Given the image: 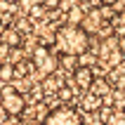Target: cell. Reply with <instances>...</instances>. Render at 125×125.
<instances>
[{
  "instance_id": "6da1fadb",
  "label": "cell",
  "mask_w": 125,
  "mask_h": 125,
  "mask_svg": "<svg viewBox=\"0 0 125 125\" xmlns=\"http://www.w3.org/2000/svg\"><path fill=\"white\" fill-rule=\"evenodd\" d=\"M52 47L57 54H80L85 50H90V33L80 24H64L54 28V42Z\"/></svg>"
},
{
  "instance_id": "7a4b0ae2",
  "label": "cell",
  "mask_w": 125,
  "mask_h": 125,
  "mask_svg": "<svg viewBox=\"0 0 125 125\" xmlns=\"http://www.w3.org/2000/svg\"><path fill=\"white\" fill-rule=\"evenodd\" d=\"M40 125H85V118L73 104H57L47 111Z\"/></svg>"
},
{
  "instance_id": "3957f363",
  "label": "cell",
  "mask_w": 125,
  "mask_h": 125,
  "mask_svg": "<svg viewBox=\"0 0 125 125\" xmlns=\"http://www.w3.org/2000/svg\"><path fill=\"white\" fill-rule=\"evenodd\" d=\"M31 64H33V71L40 78L59 69V62H57V54L52 52V45H38L31 54Z\"/></svg>"
},
{
  "instance_id": "277c9868",
  "label": "cell",
  "mask_w": 125,
  "mask_h": 125,
  "mask_svg": "<svg viewBox=\"0 0 125 125\" xmlns=\"http://www.w3.org/2000/svg\"><path fill=\"white\" fill-rule=\"evenodd\" d=\"M26 106V97L14 85H5L0 92V116H21Z\"/></svg>"
},
{
  "instance_id": "5b68a950",
  "label": "cell",
  "mask_w": 125,
  "mask_h": 125,
  "mask_svg": "<svg viewBox=\"0 0 125 125\" xmlns=\"http://www.w3.org/2000/svg\"><path fill=\"white\" fill-rule=\"evenodd\" d=\"M69 76H71L69 85L76 90V94H78V92H87V87H90V83H92V78H94V71L87 69V66H76Z\"/></svg>"
},
{
  "instance_id": "8992f818",
  "label": "cell",
  "mask_w": 125,
  "mask_h": 125,
  "mask_svg": "<svg viewBox=\"0 0 125 125\" xmlns=\"http://www.w3.org/2000/svg\"><path fill=\"white\" fill-rule=\"evenodd\" d=\"M2 42H5L7 47H24V35L17 31V28H10L7 26L5 31H2Z\"/></svg>"
},
{
  "instance_id": "52a82bcc",
  "label": "cell",
  "mask_w": 125,
  "mask_h": 125,
  "mask_svg": "<svg viewBox=\"0 0 125 125\" xmlns=\"http://www.w3.org/2000/svg\"><path fill=\"white\" fill-rule=\"evenodd\" d=\"M113 87L109 85V80H106L104 76H94L92 78V83H90V87H87V92H92V94H97V97H104L106 92H111Z\"/></svg>"
},
{
  "instance_id": "ba28073f",
  "label": "cell",
  "mask_w": 125,
  "mask_h": 125,
  "mask_svg": "<svg viewBox=\"0 0 125 125\" xmlns=\"http://www.w3.org/2000/svg\"><path fill=\"white\" fill-rule=\"evenodd\" d=\"M102 106V99L92 92H85L83 102H80V111H87V113H97V109Z\"/></svg>"
},
{
  "instance_id": "9c48e42d",
  "label": "cell",
  "mask_w": 125,
  "mask_h": 125,
  "mask_svg": "<svg viewBox=\"0 0 125 125\" xmlns=\"http://www.w3.org/2000/svg\"><path fill=\"white\" fill-rule=\"evenodd\" d=\"M54 97H57V102H59V104H73V102H76V90H73L69 83H64L62 87L57 90Z\"/></svg>"
},
{
  "instance_id": "30bf717a",
  "label": "cell",
  "mask_w": 125,
  "mask_h": 125,
  "mask_svg": "<svg viewBox=\"0 0 125 125\" xmlns=\"http://www.w3.org/2000/svg\"><path fill=\"white\" fill-rule=\"evenodd\" d=\"M14 78H28L33 73V64L31 59H19V62H14Z\"/></svg>"
},
{
  "instance_id": "8fae6325",
  "label": "cell",
  "mask_w": 125,
  "mask_h": 125,
  "mask_svg": "<svg viewBox=\"0 0 125 125\" xmlns=\"http://www.w3.org/2000/svg\"><path fill=\"white\" fill-rule=\"evenodd\" d=\"M57 62H59V69L64 73H71L78 66V57L76 54H57Z\"/></svg>"
},
{
  "instance_id": "7c38bea8",
  "label": "cell",
  "mask_w": 125,
  "mask_h": 125,
  "mask_svg": "<svg viewBox=\"0 0 125 125\" xmlns=\"http://www.w3.org/2000/svg\"><path fill=\"white\" fill-rule=\"evenodd\" d=\"M102 125H125V111L123 109H111Z\"/></svg>"
},
{
  "instance_id": "4fadbf2b",
  "label": "cell",
  "mask_w": 125,
  "mask_h": 125,
  "mask_svg": "<svg viewBox=\"0 0 125 125\" xmlns=\"http://www.w3.org/2000/svg\"><path fill=\"white\" fill-rule=\"evenodd\" d=\"M14 28H17V31L26 38V35H31V31H33V21L28 19V17H21V14H19V17H17V21H14Z\"/></svg>"
},
{
  "instance_id": "5bb4252c",
  "label": "cell",
  "mask_w": 125,
  "mask_h": 125,
  "mask_svg": "<svg viewBox=\"0 0 125 125\" xmlns=\"http://www.w3.org/2000/svg\"><path fill=\"white\" fill-rule=\"evenodd\" d=\"M12 80H14L12 62H0V83H12Z\"/></svg>"
},
{
  "instance_id": "9a60e30c",
  "label": "cell",
  "mask_w": 125,
  "mask_h": 125,
  "mask_svg": "<svg viewBox=\"0 0 125 125\" xmlns=\"http://www.w3.org/2000/svg\"><path fill=\"white\" fill-rule=\"evenodd\" d=\"M45 14H47V10H45V7H42L40 2H35V5L31 7L28 12H26V17H28L31 21H38V19L42 21V19H45Z\"/></svg>"
},
{
  "instance_id": "2e32d148",
  "label": "cell",
  "mask_w": 125,
  "mask_h": 125,
  "mask_svg": "<svg viewBox=\"0 0 125 125\" xmlns=\"http://www.w3.org/2000/svg\"><path fill=\"white\" fill-rule=\"evenodd\" d=\"M66 12H69V21H66V24H80V21H83V17H85V10L83 7H69V10H66Z\"/></svg>"
},
{
  "instance_id": "e0dca14e",
  "label": "cell",
  "mask_w": 125,
  "mask_h": 125,
  "mask_svg": "<svg viewBox=\"0 0 125 125\" xmlns=\"http://www.w3.org/2000/svg\"><path fill=\"white\" fill-rule=\"evenodd\" d=\"M38 2H40L47 12H54V10H59V7H62V0H38Z\"/></svg>"
},
{
  "instance_id": "ac0fdd59",
  "label": "cell",
  "mask_w": 125,
  "mask_h": 125,
  "mask_svg": "<svg viewBox=\"0 0 125 125\" xmlns=\"http://www.w3.org/2000/svg\"><path fill=\"white\" fill-rule=\"evenodd\" d=\"M2 125H26V123H24V120H21L19 116H7Z\"/></svg>"
},
{
  "instance_id": "d6986e66",
  "label": "cell",
  "mask_w": 125,
  "mask_h": 125,
  "mask_svg": "<svg viewBox=\"0 0 125 125\" xmlns=\"http://www.w3.org/2000/svg\"><path fill=\"white\" fill-rule=\"evenodd\" d=\"M97 2H99V5H104V7H111L116 0H97Z\"/></svg>"
},
{
  "instance_id": "ffe728a7",
  "label": "cell",
  "mask_w": 125,
  "mask_h": 125,
  "mask_svg": "<svg viewBox=\"0 0 125 125\" xmlns=\"http://www.w3.org/2000/svg\"><path fill=\"white\" fill-rule=\"evenodd\" d=\"M5 28H7V21H2V19H0V35H2V31H5Z\"/></svg>"
}]
</instances>
